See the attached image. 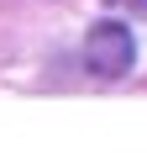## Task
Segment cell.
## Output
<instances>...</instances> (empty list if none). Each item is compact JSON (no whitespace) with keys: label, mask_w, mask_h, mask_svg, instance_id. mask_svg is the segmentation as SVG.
Returning a JSON list of instances; mask_svg holds the SVG:
<instances>
[{"label":"cell","mask_w":147,"mask_h":153,"mask_svg":"<svg viewBox=\"0 0 147 153\" xmlns=\"http://www.w3.org/2000/svg\"><path fill=\"white\" fill-rule=\"evenodd\" d=\"M110 5H126V11H137V16H147V0H110Z\"/></svg>","instance_id":"cell-2"},{"label":"cell","mask_w":147,"mask_h":153,"mask_svg":"<svg viewBox=\"0 0 147 153\" xmlns=\"http://www.w3.org/2000/svg\"><path fill=\"white\" fill-rule=\"evenodd\" d=\"M84 63H89V74H100V79H121L137 63L132 32L121 27V21H95L89 37H84Z\"/></svg>","instance_id":"cell-1"}]
</instances>
